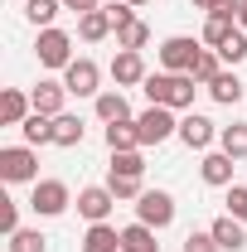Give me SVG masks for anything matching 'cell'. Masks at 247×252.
Wrapping results in <instances>:
<instances>
[{"label": "cell", "instance_id": "25", "mask_svg": "<svg viewBox=\"0 0 247 252\" xmlns=\"http://www.w3.org/2000/svg\"><path fill=\"white\" fill-rule=\"evenodd\" d=\"M59 10H63V0H25V15H30V25H39V30H54Z\"/></svg>", "mask_w": 247, "mask_h": 252}, {"label": "cell", "instance_id": "13", "mask_svg": "<svg viewBox=\"0 0 247 252\" xmlns=\"http://www.w3.org/2000/svg\"><path fill=\"white\" fill-rule=\"evenodd\" d=\"M199 175H204V185L228 189V185H233V156H228V151H204V160H199Z\"/></svg>", "mask_w": 247, "mask_h": 252}, {"label": "cell", "instance_id": "37", "mask_svg": "<svg viewBox=\"0 0 247 252\" xmlns=\"http://www.w3.org/2000/svg\"><path fill=\"white\" fill-rule=\"evenodd\" d=\"M107 15H112V25H117V30H122V25H131V20H136V5H107Z\"/></svg>", "mask_w": 247, "mask_h": 252}, {"label": "cell", "instance_id": "20", "mask_svg": "<svg viewBox=\"0 0 247 252\" xmlns=\"http://www.w3.org/2000/svg\"><path fill=\"white\" fill-rule=\"evenodd\" d=\"M20 131H25V146H34V151L39 146H54V117H44V112H30Z\"/></svg>", "mask_w": 247, "mask_h": 252}, {"label": "cell", "instance_id": "5", "mask_svg": "<svg viewBox=\"0 0 247 252\" xmlns=\"http://www.w3.org/2000/svg\"><path fill=\"white\" fill-rule=\"evenodd\" d=\"M68 204H73V194H68L63 180H34L30 209L39 214V219H59V214H68Z\"/></svg>", "mask_w": 247, "mask_h": 252}, {"label": "cell", "instance_id": "21", "mask_svg": "<svg viewBox=\"0 0 247 252\" xmlns=\"http://www.w3.org/2000/svg\"><path fill=\"white\" fill-rule=\"evenodd\" d=\"M122 252H160L155 228H146V223H126V228H122Z\"/></svg>", "mask_w": 247, "mask_h": 252}, {"label": "cell", "instance_id": "33", "mask_svg": "<svg viewBox=\"0 0 247 252\" xmlns=\"http://www.w3.org/2000/svg\"><path fill=\"white\" fill-rule=\"evenodd\" d=\"M218 59H223V63H233V68H238V63L247 59V34L238 30V34H233V39H228V44H223V49H218Z\"/></svg>", "mask_w": 247, "mask_h": 252}, {"label": "cell", "instance_id": "16", "mask_svg": "<svg viewBox=\"0 0 247 252\" xmlns=\"http://www.w3.org/2000/svg\"><path fill=\"white\" fill-rule=\"evenodd\" d=\"M93 112H97V122H131V107H126V93L122 88H112V93H97L93 97Z\"/></svg>", "mask_w": 247, "mask_h": 252}, {"label": "cell", "instance_id": "39", "mask_svg": "<svg viewBox=\"0 0 247 252\" xmlns=\"http://www.w3.org/2000/svg\"><path fill=\"white\" fill-rule=\"evenodd\" d=\"M238 30L247 34V0H243V5H238Z\"/></svg>", "mask_w": 247, "mask_h": 252}, {"label": "cell", "instance_id": "12", "mask_svg": "<svg viewBox=\"0 0 247 252\" xmlns=\"http://www.w3.org/2000/svg\"><path fill=\"white\" fill-rule=\"evenodd\" d=\"M209 233H214V243H218L223 252H243V248H247V223L233 219V214L214 219V223H209Z\"/></svg>", "mask_w": 247, "mask_h": 252}, {"label": "cell", "instance_id": "6", "mask_svg": "<svg viewBox=\"0 0 247 252\" xmlns=\"http://www.w3.org/2000/svg\"><path fill=\"white\" fill-rule=\"evenodd\" d=\"M136 223H146V228H170L175 223V199L165 194V189H146L141 199H136Z\"/></svg>", "mask_w": 247, "mask_h": 252}, {"label": "cell", "instance_id": "1", "mask_svg": "<svg viewBox=\"0 0 247 252\" xmlns=\"http://www.w3.org/2000/svg\"><path fill=\"white\" fill-rule=\"evenodd\" d=\"M141 93L151 107H175V112H189L194 107V93H199V83L189 78V73H151L146 83H141Z\"/></svg>", "mask_w": 247, "mask_h": 252}, {"label": "cell", "instance_id": "23", "mask_svg": "<svg viewBox=\"0 0 247 252\" xmlns=\"http://www.w3.org/2000/svg\"><path fill=\"white\" fill-rule=\"evenodd\" d=\"M54 146H63V151L83 146V122H78L73 112H63V117H54Z\"/></svg>", "mask_w": 247, "mask_h": 252}, {"label": "cell", "instance_id": "41", "mask_svg": "<svg viewBox=\"0 0 247 252\" xmlns=\"http://www.w3.org/2000/svg\"><path fill=\"white\" fill-rule=\"evenodd\" d=\"M126 5H146V0H126Z\"/></svg>", "mask_w": 247, "mask_h": 252}, {"label": "cell", "instance_id": "38", "mask_svg": "<svg viewBox=\"0 0 247 252\" xmlns=\"http://www.w3.org/2000/svg\"><path fill=\"white\" fill-rule=\"evenodd\" d=\"M63 10H73V15H88V10H102V0H63Z\"/></svg>", "mask_w": 247, "mask_h": 252}, {"label": "cell", "instance_id": "15", "mask_svg": "<svg viewBox=\"0 0 247 252\" xmlns=\"http://www.w3.org/2000/svg\"><path fill=\"white\" fill-rule=\"evenodd\" d=\"M30 112H34L30 93H20V88H5L0 93V126H25Z\"/></svg>", "mask_w": 247, "mask_h": 252}, {"label": "cell", "instance_id": "17", "mask_svg": "<svg viewBox=\"0 0 247 252\" xmlns=\"http://www.w3.org/2000/svg\"><path fill=\"white\" fill-rule=\"evenodd\" d=\"M83 252H122V228H112V223H88Z\"/></svg>", "mask_w": 247, "mask_h": 252}, {"label": "cell", "instance_id": "26", "mask_svg": "<svg viewBox=\"0 0 247 252\" xmlns=\"http://www.w3.org/2000/svg\"><path fill=\"white\" fill-rule=\"evenodd\" d=\"M218 73H223V59H218V49H209V44H204V54H199V63H194V73H189V78H194L199 88H209Z\"/></svg>", "mask_w": 247, "mask_h": 252}, {"label": "cell", "instance_id": "9", "mask_svg": "<svg viewBox=\"0 0 247 252\" xmlns=\"http://www.w3.org/2000/svg\"><path fill=\"white\" fill-rule=\"evenodd\" d=\"M112 209H117V194L107 185H88V189H78V214L88 223H107L112 219Z\"/></svg>", "mask_w": 247, "mask_h": 252}, {"label": "cell", "instance_id": "3", "mask_svg": "<svg viewBox=\"0 0 247 252\" xmlns=\"http://www.w3.org/2000/svg\"><path fill=\"white\" fill-rule=\"evenodd\" d=\"M0 180L5 185L39 180V151L34 146H0Z\"/></svg>", "mask_w": 247, "mask_h": 252}, {"label": "cell", "instance_id": "27", "mask_svg": "<svg viewBox=\"0 0 247 252\" xmlns=\"http://www.w3.org/2000/svg\"><path fill=\"white\" fill-rule=\"evenodd\" d=\"M146 44H151V25H146L141 15H136L131 25L117 30V49H146Z\"/></svg>", "mask_w": 247, "mask_h": 252}, {"label": "cell", "instance_id": "28", "mask_svg": "<svg viewBox=\"0 0 247 252\" xmlns=\"http://www.w3.org/2000/svg\"><path fill=\"white\" fill-rule=\"evenodd\" d=\"M233 34H238V20H218V15H209V25H204V44H209V49H223Z\"/></svg>", "mask_w": 247, "mask_h": 252}, {"label": "cell", "instance_id": "19", "mask_svg": "<svg viewBox=\"0 0 247 252\" xmlns=\"http://www.w3.org/2000/svg\"><path fill=\"white\" fill-rule=\"evenodd\" d=\"M78 34H83L88 44H102L107 34H117L112 15H107V5H102V10H88V15H78Z\"/></svg>", "mask_w": 247, "mask_h": 252}, {"label": "cell", "instance_id": "18", "mask_svg": "<svg viewBox=\"0 0 247 252\" xmlns=\"http://www.w3.org/2000/svg\"><path fill=\"white\" fill-rule=\"evenodd\" d=\"M243 78H238V73H228V68H223V73H218L214 83H209V97H214L218 107H238V102H243Z\"/></svg>", "mask_w": 247, "mask_h": 252}, {"label": "cell", "instance_id": "7", "mask_svg": "<svg viewBox=\"0 0 247 252\" xmlns=\"http://www.w3.org/2000/svg\"><path fill=\"white\" fill-rule=\"evenodd\" d=\"M63 88H68V97H97L102 93V68L93 59H73L63 68Z\"/></svg>", "mask_w": 247, "mask_h": 252}, {"label": "cell", "instance_id": "32", "mask_svg": "<svg viewBox=\"0 0 247 252\" xmlns=\"http://www.w3.org/2000/svg\"><path fill=\"white\" fill-rule=\"evenodd\" d=\"M0 233H5V238L20 233V204H15L10 194H0Z\"/></svg>", "mask_w": 247, "mask_h": 252}, {"label": "cell", "instance_id": "11", "mask_svg": "<svg viewBox=\"0 0 247 252\" xmlns=\"http://www.w3.org/2000/svg\"><path fill=\"white\" fill-rule=\"evenodd\" d=\"M112 78H117V88H141V83L151 78L141 49H117V59H112Z\"/></svg>", "mask_w": 247, "mask_h": 252}, {"label": "cell", "instance_id": "31", "mask_svg": "<svg viewBox=\"0 0 247 252\" xmlns=\"http://www.w3.org/2000/svg\"><path fill=\"white\" fill-rule=\"evenodd\" d=\"M107 189H112L117 199H141V194H146L141 175H107Z\"/></svg>", "mask_w": 247, "mask_h": 252}, {"label": "cell", "instance_id": "34", "mask_svg": "<svg viewBox=\"0 0 247 252\" xmlns=\"http://www.w3.org/2000/svg\"><path fill=\"white\" fill-rule=\"evenodd\" d=\"M223 204H228V214H233V219L247 223V185H228V199H223Z\"/></svg>", "mask_w": 247, "mask_h": 252}, {"label": "cell", "instance_id": "40", "mask_svg": "<svg viewBox=\"0 0 247 252\" xmlns=\"http://www.w3.org/2000/svg\"><path fill=\"white\" fill-rule=\"evenodd\" d=\"M209 5H214V0H194V10H209Z\"/></svg>", "mask_w": 247, "mask_h": 252}, {"label": "cell", "instance_id": "10", "mask_svg": "<svg viewBox=\"0 0 247 252\" xmlns=\"http://www.w3.org/2000/svg\"><path fill=\"white\" fill-rule=\"evenodd\" d=\"M218 131H223V126H214L209 117H199V112H185V117H180V141H185L189 151H209L218 141Z\"/></svg>", "mask_w": 247, "mask_h": 252}, {"label": "cell", "instance_id": "2", "mask_svg": "<svg viewBox=\"0 0 247 252\" xmlns=\"http://www.w3.org/2000/svg\"><path fill=\"white\" fill-rule=\"evenodd\" d=\"M136 136H141V151H146V146H165L170 136H180L175 107H146V112L136 117Z\"/></svg>", "mask_w": 247, "mask_h": 252}, {"label": "cell", "instance_id": "35", "mask_svg": "<svg viewBox=\"0 0 247 252\" xmlns=\"http://www.w3.org/2000/svg\"><path fill=\"white\" fill-rule=\"evenodd\" d=\"M180 252H223V248L214 243V233L204 228V233H189V238H185V248H180Z\"/></svg>", "mask_w": 247, "mask_h": 252}, {"label": "cell", "instance_id": "30", "mask_svg": "<svg viewBox=\"0 0 247 252\" xmlns=\"http://www.w3.org/2000/svg\"><path fill=\"white\" fill-rule=\"evenodd\" d=\"M112 175H146V156L141 151H112Z\"/></svg>", "mask_w": 247, "mask_h": 252}, {"label": "cell", "instance_id": "4", "mask_svg": "<svg viewBox=\"0 0 247 252\" xmlns=\"http://www.w3.org/2000/svg\"><path fill=\"white\" fill-rule=\"evenodd\" d=\"M199 54H204L199 39H189V34H170V39L160 44V68H165V73H194Z\"/></svg>", "mask_w": 247, "mask_h": 252}, {"label": "cell", "instance_id": "8", "mask_svg": "<svg viewBox=\"0 0 247 252\" xmlns=\"http://www.w3.org/2000/svg\"><path fill=\"white\" fill-rule=\"evenodd\" d=\"M34 54H39V68H68V63H73V34H63V30H39Z\"/></svg>", "mask_w": 247, "mask_h": 252}, {"label": "cell", "instance_id": "22", "mask_svg": "<svg viewBox=\"0 0 247 252\" xmlns=\"http://www.w3.org/2000/svg\"><path fill=\"white\" fill-rule=\"evenodd\" d=\"M107 151H141V136H136V117L131 122H112L107 131Z\"/></svg>", "mask_w": 247, "mask_h": 252}, {"label": "cell", "instance_id": "14", "mask_svg": "<svg viewBox=\"0 0 247 252\" xmlns=\"http://www.w3.org/2000/svg\"><path fill=\"white\" fill-rule=\"evenodd\" d=\"M30 102H34V112H44V117H63L68 88H63V83H54V78H44V83L30 93Z\"/></svg>", "mask_w": 247, "mask_h": 252}, {"label": "cell", "instance_id": "36", "mask_svg": "<svg viewBox=\"0 0 247 252\" xmlns=\"http://www.w3.org/2000/svg\"><path fill=\"white\" fill-rule=\"evenodd\" d=\"M238 5H243V0H214L204 15H218V20H238Z\"/></svg>", "mask_w": 247, "mask_h": 252}, {"label": "cell", "instance_id": "24", "mask_svg": "<svg viewBox=\"0 0 247 252\" xmlns=\"http://www.w3.org/2000/svg\"><path fill=\"white\" fill-rule=\"evenodd\" d=\"M218 151H228L233 160H247V122H233L218 131Z\"/></svg>", "mask_w": 247, "mask_h": 252}, {"label": "cell", "instance_id": "29", "mask_svg": "<svg viewBox=\"0 0 247 252\" xmlns=\"http://www.w3.org/2000/svg\"><path fill=\"white\" fill-rule=\"evenodd\" d=\"M10 252H49V238L39 228H20V233H10Z\"/></svg>", "mask_w": 247, "mask_h": 252}]
</instances>
